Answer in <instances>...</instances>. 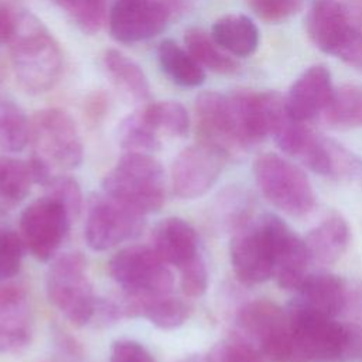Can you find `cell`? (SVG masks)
Here are the masks:
<instances>
[{
    "label": "cell",
    "mask_w": 362,
    "mask_h": 362,
    "mask_svg": "<svg viewBox=\"0 0 362 362\" xmlns=\"http://www.w3.org/2000/svg\"><path fill=\"white\" fill-rule=\"evenodd\" d=\"M291 362H355L362 359V325L341 322L296 298L287 305Z\"/></svg>",
    "instance_id": "cell-1"
},
{
    "label": "cell",
    "mask_w": 362,
    "mask_h": 362,
    "mask_svg": "<svg viewBox=\"0 0 362 362\" xmlns=\"http://www.w3.org/2000/svg\"><path fill=\"white\" fill-rule=\"evenodd\" d=\"M10 61L18 85L33 95L49 90L62 71V52L47 27L31 13L14 18Z\"/></svg>",
    "instance_id": "cell-2"
},
{
    "label": "cell",
    "mask_w": 362,
    "mask_h": 362,
    "mask_svg": "<svg viewBox=\"0 0 362 362\" xmlns=\"http://www.w3.org/2000/svg\"><path fill=\"white\" fill-rule=\"evenodd\" d=\"M102 189L126 206L147 215L164 205L165 173L153 154L124 151L105 175Z\"/></svg>",
    "instance_id": "cell-3"
},
{
    "label": "cell",
    "mask_w": 362,
    "mask_h": 362,
    "mask_svg": "<svg viewBox=\"0 0 362 362\" xmlns=\"http://www.w3.org/2000/svg\"><path fill=\"white\" fill-rule=\"evenodd\" d=\"M256 185L277 209L293 218L307 216L315 208V192L307 174L287 158L260 154L253 163Z\"/></svg>",
    "instance_id": "cell-4"
},
{
    "label": "cell",
    "mask_w": 362,
    "mask_h": 362,
    "mask_svg": "<svg viewBox=\"0 0 362 362\" xmlns=\"http://www.w3.org/2000/svg\"><path fill=\"white\" fill-rule=\"evenodd\" d=\"M45 287L52 305L71 324L83 327L90 322L98 298L82 253L69 252L57 257L47 272Z\"/></svg>",
    "instance_id": "cell-5"
},
{
    "label": "cell",
    "mask_w": 362,
    "mask_h": 362,
    "mask_svg": "<svg viewBox=\"0 0 362 362\" xmlns=\"http://www.w3.org/2000/svg\"><path fill=\"white\" fill-rule=\"evenodd\" d=\"M236 335L255 346L267 362H291L287 310L267 298L243 304L236 314Z\"/></svg>",
    "instance_id": "cell-6"
},
{
    "label": "cell",
    "mask_w": 362,
    "mask_h": 362,
    "mask_svg": "<svg viewBox=\"0 0 362 362\" xmlns=\"http://www.w3.org/2000/svg\"><path fill=\"white\" fill-rule=\"evenodd\" d=\"M113 281L123 293L147 298L171 294L174 274L150 246L130 245L115 253L107 264Z\"/></svg>",
    "instance_id": "cell-7"
},
{
    "label": "cell",
    "mask_w": 362,
    "mask_h": 362,
    "mask_svg": "<svg viewBox=\"0 0 362 362\" xmlns=\"http://www.w3.org/2000/svg\"><path fill=\"white\" fill-rule=\"evenodd\" d=\"M30 129V141L37 156L64 170L79 167L83 147L78 127L66 112L55 107L41 109L33 115Z\"/></svg>",
    "instance_id": "cell-8"
},
{
    "label": "cell",
    "mask_w": 362,
    "mask_h": 362,
    "mask_svg": "<svg viewBox=\"0 0 362 362\" xmlns=\"http://www.w3.org/2000/svg\"><path fill=\"white\" fill-rule=\"evenodd\" d=\"M144 228V215L103 194L93 195L85 223L86 245L95 252L112 249L137 238Z\"/></svg>",
    "instance_id": "cell-9"
},
{
    "label": "cell",
    "mask_w": 362,
    "mask_h": 362,
    "mask_svg": "<svg viewBox=\"0 0 362 362\" xmlns=\"http://www.w3.org/2000/svg\"><path fill=\"white\" fill-rule=\"evenodd\" d=\"M72 218L62 202L44 195L28 204L20 215V236L40 262L54 257L64 242Z\"/></svg>",
    "instance_id": "cell-10"
},
{
    "label": "cell",
    "mask_w": 362,
    "mask_h": 362,
    "mask_svg": "<svg viewBox=\"0 0 362 362\" xmlns=\"http://www.w3.org/2000/svg\"><path fill=\"white\" fill-rule=\"evenodd\" d=\"M229 256L235 276L245 284H260L274 276L273 246L260 216L233 232Z\"/></svg>",
    "instance_id": "cell-11"
},
{
    "label": "cell",
    "mask_w": 362,
    "mask_h": 362,
    "mask_svg": "<svg viewBox=\"0 0 362 362\" xmlns=\"http://www.w3.org/2000/svg\"><path fill=\"white\" fill-rule=\"evenodd\" d=\"M195 116L201 143L219 150L228 158L247 148L240 136L229 95L214 90L202 92L195 100Z\"/></svg>",
    "instance_id": "cell-12"
},
{
    "label": "cell",
    "mask_w": 362,
    "mask_h": 362,
    "mask_svg": "<svg viewBox=\"0 0 362 362\" xmlns=\"http://www.w3.org/2000/svg\"><path fill=\"white\" fill-rule=\"evenodd\" d=\"M226 156L198 141L178 153L171 165V185L177 197L194 199L206 194L218 181Z\"/></svg>",
    "instance_id": "cell-13"
},
{
    "label": "cell",
    "mask_w": 362,
    "mask_h": 362,
    "mask_svg": "<svg viewBox=\"0 0 362 362\" xmlns=\"http://www.w3.org/2000/svg\"><path fill=\"white\" fill-rule=\"evenodd\" d=\"M273 246L274 279L279 287L297 291L308 274L311 256L304 238H300L279 215H260Z\"/></svg>",
    "instance_id": "cell-14"
},
{
    "label": "cell",
    "mask_w": 362,
    "mask_h": 362,
    "mask_svg": "<svg viewBox=\"0 0 362 362\" xmlns=\"http://www.w3.org/2000/svg\"><path fill=\"white\" fill-rule=\"evenodd\" d=\"M170 8L161 0H119L109 13L110 35L133 44L158 35L167 25Z\"/></svg>",
    "instance_id": "cell-15"
},
{
    "label": "cell",
    "mask_w": 362,
    "mask_h": 362,
    "mask_svg": "<svg viewBox=\"0 0 362 362\" xmlns=\"http://www.w3.org/2000/svg\"><path fill=\"white\" fill-rule=\"evenodd\" d=\"M334 92L331 72L324 65L307 68L291 85L286 102L288 116L305 123L322 113Z\"/></svg>",
    "instance_id": "cell-16"
},
{
    "label": "cell",
    "mask_w": 362,
    "mask_h": 362,
    "mask_svg": "<svg viewBox=\"0 0 362 362\" xmlns=\"http://www.w3.org/2000/svg\"><path fill=\"white\" fill-rule=\"evenodd\" d=\"M31 335V314L24 290L0 281V355L21 352Z\"/></svg>",
    "instance_id": "cell-17"
},
{
    "label": "cell",
    "mask_w": 362,
    "mask_h": 362,
    "mask_svg": "<svg viewBox=\"0 0 362 362\" xmlns=\"http://www.w3.org/2000/svg\"><path fill=\"white\" fill-rule=\"evenodd\" d=\"M153 249L170 266L178 270L202 256L197 230L187 221L170 216L160 221L151 235Z\"/></svg>",
    "instance_id": "cell-18"
},
{
    "label": "cell",
    "mask_w": 362,
    "mask_h": 362,
    "mask_svg": "<svg viewBox=\"0 0 362 362\" xmlns=\"http://www.w3.org/2000/svg\"><path fill=\"white\" fill-rule=\"evenodd\" d=\"M355 25L344 6L337 0H314L305 18L311 42L325 54L335 55Z\"/></svg>",
    "instance_id": "cell-19"
},
{
    "label": "cell",
    "mask_w": 362,
    "mask_h": 362,
    "mask_svg": "<svg viewBox=\"0 0 362 362\" xmlns=\"http://www.w3.org/2000/svg\"><path fill=\"white\" fill-rule=\"evenodd\" d=\"M294 298L317 313L337 318L346 310L348 284L339 276L328 272L308 273Z\"/></svg>",
    "instance_id": "cell-20"
},
{
    "label": "cell",
    "mask_w": 362,
    "mask_h": 362,
    "mask_svg": "<svg viewBox=\"0 0 362 362\" xmlns=\"http://www.w3.org/2000/svg\"><path fill=\"white\" fill-rule=\"evenodd\" d=\"M349 236L351 232L346 219L332 211L310 229L304 242L311 260L321 264H332L345 253L349 245Z\"/></svg>",
    "instance_id": "cell-21"
},
{
    "label": "cell",
    "mask_w": 362,
    "mask_h": 362,
    "mask_svg": "<svg viewBox=\"0 0 362 362\" xmlns=\"http://www.w3.org/2000/svg\"><path fill=\"white\" fill-rule=\"evenodd\" d=\"M215 42L235 57H249L259 47V28L245 14H226L218 18L211 30Z\"/></svg>",
    "instance_id": "cell-22"
},
{
    "label": "cell",
    "mask_w": 362,
    "mask_h": 362,
    "mask_svg": "<svg viewBox=\"0 0 362 362\" xmlns=\"http://www.w3.org/2000/svg\"><path fill=\"white\" fill-rule=\"evenodd\" d=\"M211 209L214 225L233 233L253 219V197L240 185H229L218 194Z\"/></svg>",
    "instance_id": "cell-23"
},
{
    "label": "cell",
    "mask_w": 362,
    "mask_h": 362,
    "mask_svg": "<svg viewBox=\"0 0 362 362\" xmlns=\"http://www.w3.org/2000/svg\"><path fill=\"white\" fill-rule=\"evenodd\" d=\"M103 65L119 90L136 102L150 99V85L143 69L126 54L117 49H106Z\"/></svg>",
    "instance_id": "cell-24"
},
{
    "label": "cell",
    "mask_w": 362,
    "mask_h": 362,
    "mask_svg": "<svg viewBox=\"0 0 362 362\" xmlns=\"http://www.w3.org/2000/svg\"><path fill=\"white\" fill-rule=\"evenodd\" d=\"M157 57L161 69L174 83L184 88H197L205 82L204 68L175 41H161L157 48Z\"/></svg>",
    "instance_id": "cell-25"
},
{
    "label": "cell",
    "mask_w": 362,
    "mask_h": 362,
    "mask_svg": "<svg viewBox=\"0 0 362 362\" xmlns=\"http://www.w3.org/2000/svg\"><path fill=\"white\" fill-rule=\"evenodd\" d=\"M34 184L28 161L0 157V211L13 209L28 195Z\"/></svg>",
    "instance_id": "cell-26"
},
{
    "label": "cell",
    "mask_w": 362,
    "mask_h": 362,
    "mask_svg": "<svg viewBox=\"0 0 362 362\" xmlns=\"http://www.w3.org/2000/svg\"><path fill=\"white\" fill-rule=\"evenodd\" d=\"M325 122L341 130L362 127V86L344 85L334 89L322 112Z\"/></svg>",
    "instance_id": "cell-27"
},
{
    "label": "cell",
    "mask_w": 362,
    "mask_h": 362,
    "mask_svg": "<svg viewBox=\"0 0 362 362\" xmlns=\"http://www.w3.org/2000/svg\"><path fill=\"white\" fill-rule=\"evenodd\" d=\"M134 298L137 301L139 317L146 318L150 324L160 329L178 328L188 320L191 314L189 305L180 298L171 297V294Z\"/></svg>",
    "instance_id": "cell-28"
},
{
    "label": "cell",
    "mask_w": 362,
    "mask_h": 362,
    "mask_svg": "<svg viewBox=\"0 0 362 362\" xmlns=\"http://www.w3.org/2000/svg\"><path fill=\"white\" fill-rule=\"evenodd\" d=\"M184 41L188 52L202 68H208L219 74H230L238 69V64L228 57L215 42L212 35L202 28L194 27L187 30Z\"/></svg>",
    "instance_id": "cell-29"
},
{
    "label": "cell",
    "mask_w": 362,
    "mask_h": 362,
    "mask_svg": "<svg viewBox=\"0 0 362 362\" xmlns=\"http://www.w3.org/2000/svg\"><path fill=\"white\" fill-rule=\"evenodd\" d=\"M141 113L158 134L184 137L189 130V115L184 105L177 100L151 102Z\"/></svg>",
    "instance_id": "cell-30"
},
{
    "label": "cell",
    "mask_w": 362,
    "mask_h": 362,
    "mask_svg": "<svg viewBox=\"0 0 362 362\" xmlns=\"http://www.w3.org/2000/svg\"><path fill=\"white\" fill-rule=\"evenodd\" d=\"M30 120L13 100H0V147L10 153L21 151L30 141Z\"/></svg>",
    "instance_id": "cell-31"
},
{
    "label": "cell",
    "mask_w": 362,
    "mask_h": 362,
    "mask_svg": "<svg viewBox=\"0 0 362 362\" xmlns=\"http://www.w3.org/2000/svg\"><path fill=\"white\" fill-rule=\"evenodd\" d=\"M119 143L124 151L153 154L160 150V134L147 123L141 110L129 115L119 126Z\"/></svg>",
    "instance_id": "cell-32"
},
{
    "label": "cell",
    "mask_w": 362,
    "mask_h": 362,
    "mask_svg": "<svg viewBox=\"0 0 362 362\" xmlns=\"http://www.w3.org/2000/svg\"><path fill=\"white\" fill-rule=\"evenodd\" d=\"M85 34L98 33L106 23V0H52Z\"/></svg>",
    "instance_id": "cell-33"
},
{
    "label": "cell",
    "mask_w": 362,
    "mask_h": 362,
    "mask_svg": "<svg viewBox=\"0 0 362 362\" xmlns=\"http://www.w3.org/2000/svg\"><path fill=\"white\" fill-rule=\"evenodd\" d=\"M329 177L348 184H362V158L328 137Z\"/></svg>",
    "instance_id": "cell-34"
},
{
    "label": "cell",
    "mask_w": 362,
    "mask_h": 362,
    "mask_svg": "<svg viewBox=\"0 0 362 362\" xmlns=\"http://www.w3.org/2000/svg\"><path fill=\"white\" fill-rule=\"evenodd\" d=\"M204 359L205 362H266L255 346L235 335L214 344Z\"/></svg>",
    "instance_id": "cell-35"
},
{
    "label": "cell",
    "mask_w": 362,
    "mask_h": 362,
    "mask_svg": "<svg viewBox=\"0 0 362 362\" xmlns=\"http://www.w3.org/2000/svg\"><path fill=\"white\" fill-rule=\"evenodd\" d=\"M24 242L13 229L0 228V281L14 277L21 267Z\"/></svg>",
    "instance_id": "cell-36"
},
{
    "label": "cell",
    "mask_w": 362,
    "mask_h": 362,
    "mask_svg": "<svg viewBox=\"0 0 362 362\" xmlns=\"http://www.w3.org/2000/svg\"><path fill=\"white\" fill-rule=\"evenodd\" d=\"M45 195L62 202L72 221L78 218L82 209V191L78 181L71 175H52L45 184Z\"/></svg>",
    "instance_id": "cell-37"
},
{
    "label": "cell",
    "mask_w": 362,
    "mask_h": 362,
    "mask_svg": "<svg viewBox=\"0 0 362 362\" xmlns=\"http://www.w3.org/2000/svg\"><path fill=\"white\" fill-rule=\"evenodd\" d=\"M252 11L267 23H279L296 14L303 0H247Z\"/></svg>",
    "instance_id": "cell-38"
},
{
    "label": "cell",
    "mask_w": 362,
    "mask_h": 362,
    "mask_svg": "<svg viewBox=\"0 0 362 362\" xmlns=\"http://www.w3.org/2000/svg\"><path fill=\"white\" fill-rule=\"evenodd\" d=\"M180 273H181L180 284H181L182 293L187 297L197 298L205 294L208 288L209 274H208V267L204 256H199L185 267L180 269Z\"/></svg>",
    "instance_id": "cell-39"
},
{
    "label": "cell",
    "mask_w": 362,
    "mask_h": 362,
    "mask_svg": "<svg viewBox=\"0 0 362 362\" xmlns=\"http://www.w3.org/2000/svg\"><path fill=\"white\" fill-rule=\"evenodd\" d=\"M109 362H156L150 351L133 339H117L110 346Z\"/></svg>",
    "instance_id": "cell-40"
},
{
    "label": "cell",
    "mask_w": 362,
    "mask_h": 362,
    "mask_svg": "<svg viewBox=\"0 0 362 362\" xmlns=\"http://www.w3.org/2000/svg\"><path fill=\"white\" fill-rule=\"evenodd\" d=\"M335 57L352 69L362 74V31L358 27L351 30V33L338 48Z\"/></svg>",
    "instance_id": "cell-41"
},
{
    "label": "cell",
    "mask_w": 362,
    "mask_h": 362,
    "mask_svg": "<svg viewBox=\"0 0 362 362\" xmlns=\"http://www.w3.org/2000/svg\"><path fill=\"white\" fill-rule=\"evenodd\" d=\"M354 311L356 318L362 322V283H358L354 287L348 286V304L346 308Z\"/></svg>",
    "instance_id": "cell-42"
},
{
    "label": "cell",
    "mask_w": 362,
    "mask_h": 362,
    "mask_svg": "<svg viewBox=\"0 0 362 362\" xmlns=\"http://www.w3.org/2000/svg\"><path fill=\"white\" fill-rule=\"evenodd\" d=\"M14 16L8 13L7 8L0 6V41H8L13 25H14Z\"/></svg>",
    "instance_id": "cell-43"
},
{
    "label": "cell",
    "mask_w": 362,
    "mask_h": 362,
    "mask_svg": "<svg viewBox=\"0 0 362 362\" xmlns=\"http://www.w3.org/2000/svg\"><path fill=\"white\" fill-rule=\"evenodd\" d=\"M178 362H205V359L199 358V356H187Z\"/></svg>",
    "instance_id": "cell-44"
}]
</instances>
